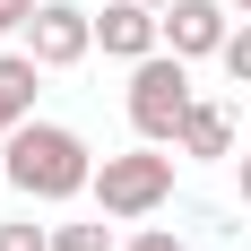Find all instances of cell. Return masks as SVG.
<instances>
[{"mask_svg": "<svg viewBox=\"0 0 251 251\" xmlns=\"http://www.w3.org/2000/svg\"><path fill=\"white\" fill-rule=\"evenodd\" d=\"M96 200H104V217H148V208H165V200H174V156H165V148L104 156V165H96Z\"/></svg>", "mask_w": 251, "mask_h": 251, "instance_id": "cell-3", "label": "cell"}, {"mask_svg": "<svg viewBox=\"0 0 251 251\" xmlns=\"http://www.w3.org/2000/svg\"><path fill=\"white\" fill-rule=\"evenodd\" d=\"M174 148L182 156H234V113L226 104H191V122H182Z\"/></svg>", "mask_w": 251, "mask_h": 251, "instance_id": "cell-8", "label": "cell"}, {"mask_svg": "<svg viewBox=\"0 0 251 251\" xmlns=\"http://www.w3.org/2000/svg\"><path fill=\"white\" fill-rule=\"evenodd\" d=\"M148 9H174V0H148Z\"/></svg>", "mask_w": 251, "mask_h": 251, "instance_id": "cell-16", "label": "cell"}, {"mask_svg": "<svg viewBox=\"0 0 251 251\" xmlns=\"http://www.w3.org/2000/svg\"><path fill=\"white\" fill-rule=\"evenodd\" d=\"M0 174L18 182L26 200H78V191H96V156H87V139H78V130L26 122V130H9Z\"/></svg>", "mask_w": 251, "mask_h": 251, "instance_id": "cell-1", "label": "cell"}, {"mask_svg": "<svg viewBox=\"0 0 251 251\" xmlns=\"http://www.w3.org/2000/svg\"><path fill=\"white\" fill-rule=\"evenodd\" d=\"M0 251H52V226H0Z\"/></svg>", "mask_w": 251, "mask_h": 251, "instance_id": "cell-11", "label": "cell"}, {"mask_svg": "<svg viewBox=\"0 0 251 251\" xmlns=\"http://www.w3.org/2000/svg\"><path fill=\"white\" fill-rule=\"evenodd\" d=\"M35 78H44L35 52H0V139L35 122Z\"/></svg>", "mask_w": 251, "mask_h": 251, "instance_id": "cell-7", "label": "cell"}, {"mask_svg": "<svg viewBox=\"0 0 251 251\" xmlns=\"http://www.w3.org/2000/svg\"><path fill=\"white\" fill-rule=\"evenodd\" d=\"M234 165H243V208H251V148H243V156H234Z\"/></svg>", "mask_w": 251, "mask_h": 251, "instance_id": "cell-14", "label": "cell"}, {"mask_svg": "<svg viewBox=\"0 0 251 251\" xmlns=\"http://www.w3.org/2000/svg\"><path fill=\"white\" fill-rule=\"evenodd\" d=\"M191 70H182V52H148L139 70H130V130L148 139V148H165V139H182V122H191Z\"/></svg>", "mask_w": 251, "mask_h": 251, "instance_id": "cell-2", "label": "cell"}, {"mask_svg": "<svg viewBox=\"0 0 251 251\" xmlns=\"http://www.w3.org/2000/svg\"><path fill=\"white\" fill-rule=\"evenodd\" d=\"M217 61H226V78H234V87H251V18L226 35V52H217Z\"/></svg>", "mask_w": 251, "mask_h": 251, "instance_id": "cell-9", "label": "cell"}, {"mask_svg": "<svg viewBox=\"0 0 251 251\" xmlns=\"http://www.w3.org/2000/svg\"><path fill=\"white\" fill-rule=\"evenodd\" d=\"M226 9H243V18H251V0H226Z\"/></svg>", "mask_w": 251, "mask_h": 251, "instance_id": "cell-15", "label": "cell"}, {"mask_svg": "<svg viewBox=\"0 0 251 251\" xmlns=\"http://www.w3.org/2000/svg\"><path fill=\"white\" fill-rule=\"evenodd\" d=\"M26 18H35V0H0V44H9V35H18Z\"/></svg>", "mask_w": 251, "mask_h": 251, "instance_id": "cell-12", "label": "cell"}, {"mask_svg": "<svg viewBox=\"0 0 251 251\" xmlns=\"http://www.w3.org/2000/svg\"><path fill=\"white\" fill-rule=\"evenodd\" d=\"M234 9L226 0H174V9H165V44L182 52V61H200V52H226V35H234Z\"/></svg>", "mask_w": 251, "mask_h": 251, "instance_id": "cell-6", "label": "cell"}, {"mask_svg": "<svg viewBox=\"0 0 251 251\" xmlns=\"http://www.w3.org/2000/svg\"><path fill=\"white\" fill-rule=\"evenodd\" d=\"M96 44L113 52V61H148L156 44H165V9H148V0H113L96 18Z\"/></svg>", "mask_w": 251, "mask_h": 251, "instance_id": "cell-5", "label": "cell"}, {"mask_svg": "<svg viewBox=\"0 0 251 251\" xmlns=\"http://www.w3.org/2000/svg\"><path fill=\"white\" fill-rule=\"evenodd\" d=\"M52 251H113V226H52Z\"/></svg>", "mask_w": 251, "mask_h": 251, "instance_id": "cell-10", "label": "cell"}, {"mask_svg": "<svg viewBox=\"0 0 251 251\" xmlns=\"http://www.w3.org/2000/svg\"><path fill=\"white\" fill-rule=\"evenodd\" d=\"M87 44H96V18H87L78 0H44V9L26 18V52H35L44 70H70V61H87Z\"/></svg>", "mask_w": 251, "mask_h": 251, "instance_id": "cell-4", "label": "cell"}, {"mask_svg": "<svg viewBox=\"0 0 251 251\" xmlns=\"http://www.w3.org/2000/svg\"><path fill=\"white\" fill-rule=\"evenodd\" d=\"M122 251H182V243H174V234H130Z\"/></svg>", "mask_w": 251, "mask_h": 251, "instance_id": "cell-13", "label": "cell"}]
</instances>
